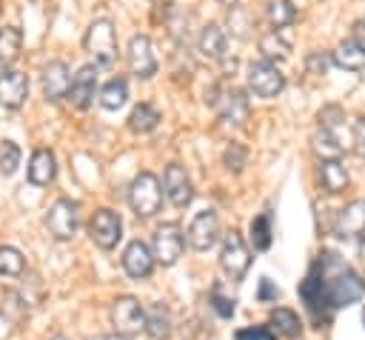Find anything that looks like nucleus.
Returning a JSON list of instances; mask_svg holds the SVG:
<instances>
[{"label":"nucleus","instance_id":"33","mask_svg":"<svg viewBox=\"0 0 365 340\" xmlns=\"http://www.w3.org/2000/svg\"><path fill=\"white\" fill-rule=\"evenodd\" d=\"M26 269V257L14 246H0V277H20Z\"/></svg>","mask_w":365,"mask_h":340},{"label":"nucleus","instance_id":"18","mask_svg":"<svg viewBox=\"0 0 365 340\" xmlns=\"http://www.w3.org/2000/svg\"><path fill=\"white\" fill-rule=\"evenodd\" d=\"M29 97V77L17 69L0 71V106L3 109H20Z\"/></svg>","mask_w":365,"mask_h":340},{"label":"nucleus","instance_id":"22","mask_svg":"<svg viewBox=\"0 0 365 340\" xmlns=\"http://www.w3.org/2000/svg\"><path fill=\"white\" fill-rule=\"evenodd\" d=\"M311 149L319 160H339V154L348 149V143L339 137V131H331V129H317L314 137H311Z\"/></svg>","mask_w":365,"mask_h":340},{"label":"nucleus","instance_id":"44","mask_svg":"<svg viewBox=\"0 0 365 340\" xmlns=\"http://www.w3.org/2000/svg\"><path fill=\"white\" fill-rule=\"evenodd\" d=\"M51 340H68V337H66V334H54Z\"/></svg>","mask_w":365,"mask_h":340},{"label":"nucleus","instance_id":"4","mask_svg":"<svg viewBox=\"0 0 365 340\" xmlns=\"http://www.w3.org/2000/svg\"><path fill=\"white\" fill-rule=\"evenodd\" d=\"M248 266H251V251H248L242 234L231 229L228 234H222V246H220V269H222V274H225L231 283H240V280L245 277Z\"/></svg>","mask_w":365,"mask_h":340},{"label":"nucleus","instance_id":"28","mask_svg":"<svg viewBox=\"0 0 365 340\" xmlns=\"http://www.w3.org/2000/svg\"><path fill=\"white\" fill-rule=\"evenodd\" d=\"M125 100H128V83H125V77H111V80L100 89V106L108 109V111L123 109Z\"/></svg>","mask_w":365,"mask_h":340},{"label":"nucleus","instance_id":"7","mask_svg":"<svg viewBox=\"0 0 365 340\" xmlns=\"http://www.w3.org/2000/svg\"><path fill=\"white\" fill-rule=\"evenodd\" d=\"M205 103H211L225 123L242 126L248 120V97L240 89H234V86L231 89L228 86H214L211 97H205Z\"/></svg>","mask_w":365,"mask_h":340},{"label":"nucleus","instance_id":"9","mask_svg":"<svg viewBox=\"0 0 365 340\" xmlns=\"http://www.w3.org/2000/svg\"><path fill=\"white\" fill-rule=\"evenodd\" d=\"M248 89L257 97L271 100V97H277L285 89V74L271 60H254L248 66Z\"/></svg>","mask_w":365,"mask_h":340},{"label":"nucleus","instance_id":"26","mask_svg":"<svg viewBox=\"0 0 365 340\" xmlns=\"http://www.w3.org/2000/svg\"><path fill=\"white\" fill-rule=\"evenodd\" d=\"M23 51V34L14 26H0V71L11 69Z\"/></svg>","mask_w":365,"mask_h":340},{"label":"nucleus","instance_id":"25","mask_svg":"<svg viewBox=\"0 0 365 340\" xmlns=\"http://www.w3.org/2000/svg\"><path fill=\"white\" fill-rule=\"evenodd\" d=\"M348 169L342 166V160H319V183L328 194H339L348 189Z\"/></svg>","mask_w":365,"mask_h":340},{"label":"nucleus","instance_id":"1","mask_svg":"<svg viewBox=\"0 0 365 340\" xmlns=\"http://www.w3.org/2000/svg\"><path fill=\"white\" fill-rule=\"evenodd\" d=\"M299 297L305 300V309L311 311V317L319 323L334 309H342V306L362 300L365 297V280L354 269L339 263V257L334 251H325L314 260L308 277L299 283Z\"/></svg>","mask_w":365,"mask_h":340},{"label":"nucleus","instance_id":"20","mask_svg":"<svg viewBox=\"0 0 365 340\" xmlns=\"http://www.w3.org/2000/svg\"><path fill=\"white\" fill-rule=\"evenodd\" d=\"M268 326H271L274 334H279V337H285V340H299V337H302V320H299V314H297L294 309H285V306L271 309Z\"/></svg>","mask_w":365,"mask_h":340},{"label":"nucleus","instance_id":"21","mask_svg":"<svg viewBox=\"0 0 365 340\" xmlns=\"http://www.w3.org/2000/svg\"><path fill=\"white\" fill-rule=\"evenodd\" d=\"M197 46H200L202 57H208V60H222L225 51H228V34H225V29H222L220 23H208V26H202Z\"/></svg>","mask_w":365,"mask_h":340},{"label":"nucleus","instance_id":"29","mask_svg":"<svg viewBox=\"0 0 365 340\" xmlns=\"http://www.w3.org/2000/svg\"><path fill=\"white\" fill-rule=\"evenodd\" d=\"M259 51H262V60H285L288 57V51H291V46H288V40L282 37V29H271V31H265L262 37H259Z\"/></svg>","mask_w":365,"mask_h":340},{"label":"nucleus","instance_id":"3","mask_svg":"<svg viewBox=\"0 0 365 340\" xmlns=\"http://www.w3.org/2000/svg\"><path fill=\"white\" fill-rule=\"evenodd\" d=\"M163 183L157 180V174H151V171H140L134 180H131V186H128V206H131V211L140 217V220H148V217H154L157 211H160V206H163Z\"/></svg>","mask_w":365,"mask_h":340},{"label":"nucleus","instance_id":"38","mask_svg":"<svg viewBox=\"0 0 365 340\" xmlns=\"http://www.w3.org/2000/svg\"><path fill=\"white\" fill-rule=\"evenodd\" d=\"M351 140H354V151H356L359 157H365V117H356V120H354Z\"/></svg>","mask_w":365,"mask_h":340},{"label":"nucleus","instance_id":"19","mask_svg":"<svg viewBox=\"0 0 365 340\" xmlns=\"http://www.w3.org/2000/svg\"><path fill=\"white\" fill-rule=\"evenodd\" d=\"M26 177L31 186H48L57 177V157L51 149H34L26 166Z\"/></svg>","mask_w":365,"mask_h":340},{"label":"nucleus","instance_id":"17","mask_svg":"<svg viewBox=\"0 0 365 340\" xmlns=\"http://www.w3.org/2000/svg\"><path fill=\"white\" fill-rule=\"evenodd\" d=\"M97 69L94 63H86L77 69L74 80H71V91H68V100L71 106L77 109H88L94 103V94H97Z\"/></svg>","mask_w":365,"mask_h":340},{"label":"nucleus","instance_id":"30","mask_svg":"<svg viewBox=\"0 0 365 340\" xmlns=\"http://www.w3.org/2000/svg\"><path fill=\"white\" fill-rule=\"evenodd\" d=\"M26 303H29V300H26L20 291L6 289V291L0 294V317L9 320L11 326H17V323L26 317Z\"/></svg>","mask_w":365,"mask_h":340},{"label":"nucleus","instance_id":"41","mask_svg":"<svg viewBox=\"0 0 365 340\" xmlns=\"http://www.w3.org/2000/svg\"><path fill=\"white\" fill-rule=\"evenodd\" d=\"M94 340H131V337H125V334H100V337H94Z\"/></svg>","mask_w":365,"mask_h":340},{"label":"nucleus","instance_id":"43","mask_svg":"<svg viewBox=\"0 0 365 340\" xmlns=\"http://www.w3.org/2000/svg\"><path fill=\"white\" fill-rule=\"evenodd\" d=\"M359 257H362V263H365V234L359 237Z\"/></svg>","mask_w":365,"mask_h":340},{"label":"nucleus","instance_id":"42","mask_svg":"<svg viewBox=\"0 0 365 340\" xmlns=\"http://www.w3.org/2000/svg\"><path fill=\"white\" fill-rule=\"evenodd\" d=\"M217 3H220V6H222V9H234V6H237V3H240V0H217Z\"/></svg>","mask_w":365,"mask_h":340},{"label":"nucleus","instance_id":"12","mask_svg":"<svg viewBox=\"0 0 365 340\" xmlns=\"http://www.w3.org/2000/svg\"><path fill=\"white\" fill-rule=\"evenodd\" d=\"M125 63L131 69V74L148 80L157 74V57H154V46L145 34H131L128 46H125Z\"/></svg>","mask_w":365,"mask_h":340},{"label":"nucleus","instance_id":"45","mask_svg":"<svg viewBox=\"0 0 365 340\" xmlns=\"http://www.w3.org/2000/svg\"><path fill=\"white\" fill-rule=\"evenodd\" d=\"M362 323H365V309H362Z\"/></svg>","mask_w":365,"mask_h":340},{"label":"nucleus","instance_id":"15","mask_svg":"<svg viewBox=\"0 0 365 340\" xmlns=\"http://www.w3.org/2000/svg\"><path fill=\"white\" fill-rule=\"evenodd\" d=\"M120 263H123V271L128 274V277H134V280H145L151 271H154V251H151V246L148 243H143V240H131L125 249H123V257H120Z\"/></svg>","mask_w":365,"mask_h":340},{"label":"nucleus","instance_id":"31","mask_svg":"<svg viewBox=\"0 0 365 340\" xmlns=\"http://www.w3.org/2000/svg\"><path fill=\"white\" fill-rule=\"evenodd\" d=\"M265 17L274 29H285L294 23L297 17V9L291 0H265Z\"/></svg>","mask_w":365,"mask_h":340},{"label":"nucleus","instance_id":"5","mask_svg":"<svg viewBox=\"0 0 365 340\" xmlns=\"http://www.w3.org/2000/svg\"><path fill=\"white\" fill-rule=\"evenodd\" d=\"M46 229L54 240H71L80 229V203L71 197L54 200L46 214Z\"/></svg>","mask_w":365,"mask_h":340},{"label":"nucleus","instance_id":"24","mask_svg":"<svg viewBox=\"0 0 365 340\" xmlns=\"http://www.w3.org/2000/svg\"><path fill=\"white\" fill-rule=\"evenodd\" d=\"M331 60L339 66V69H345V71H365V46H359L356 40H342L336 49H334V54H331Z\"/></svg>","mask_w":365,"mask_h":340},{"label":"nucleus","instance_id":"2","mask_svg":"<svg viewBox=\"0 0 365 340\" xmlns=\"http://www.w3.org/2000/svg\"><path fill=\"white\" fill-rule=\"evenodd\" d=\"M83 49L94 57V66L111 69L117 63V29L108 17L94 20L83 34Z\"/></svg>","mask_w":365,"mask_h":340},{"label":"nucleus","instance_id":"6","mask_svg":"<svg viewBox=\"0 0 365 340\" xmlns=\"http://www.w3.org/2000/svg\"><path fill=\"white\" fill-rule=\"evenodd\" d=\"M185 231L180 223L168 220V223H160L157 231H154V240H151V251H154V260L160 266H174L185 249Z\"/></svg>","mask_w":365,"mask_h":340},{"label":"nucleus","instance_id":"32","mask_svg":"<svg viewBox=\"0 0 365 340\" xmlns=\"http://www.w3.org/2000/svg\"><path fill=\"white\" fill-rule=\"evenodd\" d=\"M251 246H254V251L271 249V214L268 211H262L251 220Z\"/></svg>","mask_w":365,"mask_h":340},{"label":"nucleus","instance_id":"39","mask_svg":"<svg viewBox=\"0 0 365 340\" xmlns=\"http://www.w3.org/2000/svg\"><path fill=\"white\" fill-rule=\"evenodd\" d=\"M257 297H259L262 303H268V300H277V297H279V291L271 286V280H268V277H262V280H259V294H257Z\"/></svg>","mask_w":365,"mask_h":340},{"label":"nucleus","instance_id":"37","mask_svg":"<svg viewBox=\"0 0 365 340\" xmlns=\"http://www.w3.org/2000/svg\"><path fill=\"white\" fill-rule=\"evenodd\" d=\"M234 337L237 340H277L271 326H248V329H240Z\"/></svg>","mask_w":365,"mask_h":340},{"label":"nucleus","instance_id":"11","mask_svg":"<svg viewBox=\"0 0 365 340\" xmlns=\"http://www.w3.org/2000/svg\"><path fill=\"white\" fill-rule=\"evenodd\" d=\"M185 240L194 251H208L214 249V243L220 240V220H217V211L214 209H202L194 214V220L188 223V231H185Z\"/></svg>","mask_w":365,"mask_h":340},{"label":"nucleus","instance_id":"40","mask_svg":"<svg viewBox=\"0 0 365 340\" xmlns=\"http://www.w3.org/2000/svg\"><path fill=\"white\" fill-rule=\"evenodd\" d=\"M351 40H356L359 46H365V17L354 23V29H351Z\"/></svg>","mask_w":365,"mask_h":340},{"label":"nucleus","instance_id":"27","mask_svg":"<svg viewBox=\"0 0 365 340\" xmlns=\"http://www.w3.org/2000/svg\"><path fill=\"white\" fill-rule=\"evenodd\" d=\"M157 123H160V111L151 103H137L128 114V129L134 134H148L157 129Z\"/></svg>","mask_w":365,"mask_h":340},{"label":"nucleus","instance_id":"35","mask_svg":"<svg viewBox=\"0 0 365 340\" xmlns=\"http://www.w3.org/2000/svg\"><path fill=\"white\" fill-rule=\"evenodd\" d=\"M234 303H237L234 297H225V294H222V286H220V283L211 289V306H214V311H217L222 320H231V317H234V309H237Z\"/></svg>","mask_w":365,"mask_h":340},{"label":"nucleus","instance_id":"36","mask_svg":"<svg viewBox=\"0 0 365 340\" xmlns=\"http://www.w3.org/2000/svg\"><path fill=\"white\" fill-rule=\"evenodd\" d=\"M245 160H248V151H245V146H240V143H231V146L225 149V154H222V163H225L228 171H242Z\"/></svg>","mask_w":365,"mask_h":340},{"label":"nucleus","instance_id":"16","mask_svg":"<svg viewBox=\"0 0 365 340\" xmlns=\"http://www.w3.org/2000/svg\"><path fill=\"white\" fill-rule=\"evenodd\" d=\"M334 234H336L339 240H351V237H362V234H365V200H362V197L345 203V206L336 211Z\"/></svg>","mask_w":365,"mask_h":340},{"label":"nucleus","instance_id":"23","mask_svg":"<svg viewBox=\"0 0 365 340\" xmlns=\"http://www.w3.org/2000/svg\"><path fill=\"white\" fill-rule=\"evenodd\" d=\"M145 334L151 340H168L171 337V311L165 303L145 306Z\"/></svg>","mask_w":365,"mask_h":340},{"label":"nucleus","instance_id":"10","mask_svg":"<svg viewBox=\"0 0 365 340\" xmlns=\"http://www.w3.org/2000/svg\"><path fill=\"white\" fill-rule=\"evenodd\" d=\"M88 237H91V243L97 249L111 251L120 243V237H123V220H120V214L114 209H97L94 217H91V223H88Z\"/></svg>","mask_w":365,"mask_h":340},{"label":"nucleus","instance_id":"14","mask_svg":"<svg viewBox=\"0 0 365 340\" xmlns=\"http://www.w3.org/2000/svg\"><path fill=\"white\" fill-rule=\"evenodd\" d=\"M163 191H165V197H168L177 209H185V206L194 200L191 177H188V171H185L180 163H168V166H165V171H163Z\"/></svg>","mask_w":365,"mask_h":340},{"label":"nucleus","instance_id":"8","mask_svg":"<svg viewBox=\"0 0 365 340\" xmlns=\"http://www.w3.org/2000/svg\"><path fill=\"white\" fill-rule=\"evenodd\" d=\"M111 326L117 329V334H140L145 331V306H140L137 297L123 294L111 303Z\"/></svg>","mask_w":365,"mask_h":340},{"label":"nucleus","instance_id":"13","mask_svg":"<svg viewBox=\"0 0 365 340\" xmlns=\"http://www.w3.org/2000/svg\"><path fill=\"white\" fill-rule=\"evenodd\" d=\"M71 80H74V77H71V71H68V66H66L63 60H48V63L43 66V74H40L43 97H46L48 103H57V100L68 97Z\"/></svg>","mask_w":365,"mask_h":340},{"label":"nucleus","instance_id":"34","mask_svg":"<svg viewBox=\"0 0 365 340\" xmlns=\"http://www.w3.org/2000/svg\"><path fill=\"white\" fill-rule=\"evenodd\" d=\"M20 146L14 143V140H3L0 143V174L3 177H11L14 171H17V166H20Z\"/></svg>","mask_w":365,"mask_h":340}]
</instances>
